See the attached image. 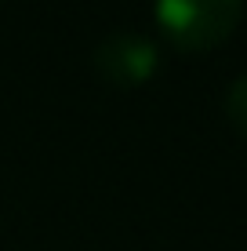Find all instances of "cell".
Listing matches in <instances>:
<instances>
[{"instance_id": "1", "label": "cell", "mask_w": 247, "mask_h": 251, "mask_svg": "<svg viewBox=\"0 0 247 251\" xmlns=\"http://www.w3.org/2000/svg\"><path fill=\"white\" fill-rule=\"evenodd\" d=\"M160 33L182 51L222 44L244 15V0H153Z\"/></svg>"}, {"instance_id": "2", "label": "cell", "mask_w": 247, "mask_h": 251, "mask_svg": "<svg viewBox=\"0 0 247 251\" xmlns=\"http://www.w3.org/2000/svg\"><path fill=\"white\" fill-rule=\"evenodd\" d=\"M91 62H95L102 80L116 84V88H138V84H146L149 76L157 73L160 48H157L153 37H146V33L124 29V33H109V37H102L95 44Z\"/></svg>"}, {"instance_id": "3", "label": "cell", "mask_w": 247, "mask_h": 251, "mask_svg": "<svg viewBox=\"0 0 247 251\" xmlns=\"http://www.w3.org/2000/svg\"><path fill=\"white\" fill-rule=\"evenodd\" d=\"M225 117H229V124L247 138V73H240L233 84H229V91H225Z\"/></svg>"}]
</instances>
